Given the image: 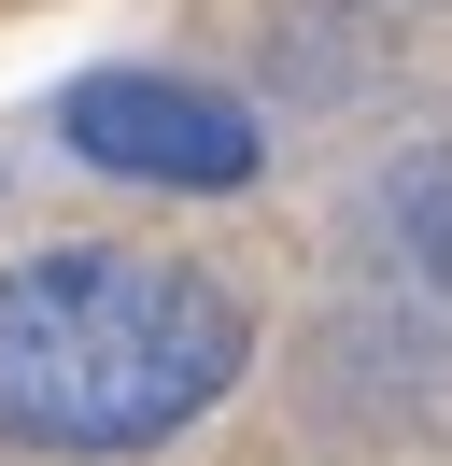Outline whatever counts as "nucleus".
I'll list each match as a JSON object with an SVG mask.
<instances>
[{
    "label": "nucleus",
    "instance_id": "nucleus-1",
    "mask_svg": "<svg viewBox=\"0 0 452 466\" xmlns=\"http://www.w3.org/2000/svg\"><path fill=\"white\" fill-rule=\"evenodd\" d=\"M254 368V311L184 255L56 240L0 268V438L15 452H156Z\"/></svg>",
    "mask_w": 452,
    "mask_h": 466
},
{
    "label": "nucleus",
    "instance_id": "nucleus-2",
    "mask_svg": "<svg viewBox=\"0 0 452 466\" xmlns=\"http://www.w3.org/2000/svg\"><path fill=\"white\" fill-rule=\"evenodd\" d=\"M85 170H128V184H184V198H241L254 184V114L226 86H184V71H85L56 99Z\"/></svg>",
    "mask_w": 452,
    "mask_h": 466
}]
</instances>
